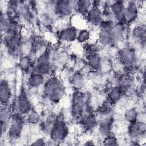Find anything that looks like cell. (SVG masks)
<instances>
[{
	"mask_svg": "<svg viewBox=\"0 0 146 146\" xmlns=\"http://www.w3.org/2000/svg\"><path fill=\"white\" fill-rule=\"evenodd\" d=\"M66 94V89L63 82L59 76L52 75L46 78L40 95L44 102L53 106L60 103L64 99Z\"/></svg>",
	"mask_w": 146,
	"mask_h": 146,
	"instance_id": "1",
	"label": "cell"
},
{
	"mask_svg": "<svg viewBox=\"0 0 146 146\" xmlns=\"http://www.w3.org/2000/svg\"><path fill=\"white\" fill-rule=\"evenodd\" d=\"M69 134V128L64 114L60 112L56 115L55 121L48 133L50 141L59 143L65 141Z\"/></svg>",
	"mask_w": 146,
	"mask_h": 146,
	"instance_id": "2",
	"label": "cell"
},
{
	"mask_svg": "<svg viewBox=\"0 0 146 146\" xmlns=\"http://www.w3.org/2000/svg\"><path fill=\"white\" fill-rule=\"evenodd\" d=\"M138 49L131 44H127L120 48L117 60L122 65L125 71L130 72L132 69L135 68L138 63L139 55Z\"/></svg>",
	"mask_w": 146,
	"mask_h": 146,
	"instance_id": "3",
	"label": "cell"
},
{
	"mask_svg": "<svg viewBox=\"0 0 146 146\" xmlns=\"http://www.w3.org/2000/svg\"><path fill=\"white\" fill-rule=\"evenodd\" d=\"M89 99L84 91H74L70 99V112L75 119H78L88 108Z\"/></svg>",
	"mask_w": 146,
	"mask_h": 146,
	"instance_id": "4",
	"label": "cell"
},
{
	"mask_svg": "<svg viewBox=\"0 0 146 146\" xmlns=\"http://www.w3.org/2000/svg\"><path fill=\"white\" fill-rule=\"evenodd\" d=\"M104 2L93 1L91 7L84 17L86 23L90 28H98L104 19Z\"/></svg>",
	"mask_w": 146,
	"mask_h": 146,
	"instance_id": "5",
	"label": "cell"
},
{
	"mask_svg": "<svg viewBox=\"0 0 146 146\" xmlns=\"http://www.w3.org/2000/svg\"><path fill=\"white\" fill-rule=\"evenodd\" d=\"M10 106L14 113L23 116L34 108L32 99L23 87L21 90L19 95L12 101Z\"/></svg>",
	"mask_w": 146,
	"mask_h": 146,
	"instance_id": "6",
	"label": "cell"
},
{
	"mask_svg": "<svg viewBox=\"0 0 146 146\" xmlns=\"http://www.w3.org/2000/svg\"><path fill=\"white\" fill-rule=\"evenodd\" d=\"M143 9L142 2L131 1H125L123 22L128 26L137 22Z\"/></svg>",
	"mask_w": 146,
	"mask_h": 146,
	"instance_id": "7",
	"label": "cell"
},
{
	"mask_svg": "<svg viewBox=\"0 0 146 146\" xmlns=\"http://www.w3.org/2000/svg\"><path fill=\"white\" fill-rule=\"evenodd\" d=\"M25 124L24 116L14 113L6 133V135L8 139L13 141L21 137L23 133Z\"/></svg>",
	"mask_w": 146,
	"mask_h": 146,
	"instance_id": "8",
	"label": "cell"
},
{
	"mask_svg": "<svg viewBox=\"0 0 146 146\" xmlns=\"http://www.w3.org/2000/svg\"><path fill=\"white\" fill-rule=\"evenodd\" d=\"M145 25L144 22L136 23L131 29L130 38L132 42V46L137 49H144L145 44Z\"/></svg>",
	"mask_w": 146,
	"mask_h": 146,
	"instance_id": "9",
	"label": "cell"
},
{
	"mask_svg": "<svg viewBox=\"0 0 146 146\" xmlns=\"http://www.w3.org/2000/svg\"><path fill=\"white\" fill-rule=\"evenodd\" d=\"M116 84L121 89L124 97L132 96L136 91L134 79L132 75L127 71L121 72L117 79Z\"/></svg>",
	"mask_w": 146,
	"mask_h": 146,
	"instance_id": "10",
	"label": "cell"
},
{
	"mask_svg": "<svg viewBox=\"0 0 146 146\" xmlns=\"http://www.w3.org/2000/svg\"><path fill=\"white\" fill-rule=\"evenodd\" d=\"M79 29L72 25L66 23L60 25L57 31V37L63 44H71L76 40Z\"/></svg>",
	"mask_w": 146,
	"mask_h": 146,
	"instance_id": "11",
	"label": "cell"
},
{
	"mask_svg": "<svg viewBox=\"0 0 146 146\" xmlns=\"http://www.w3.org/2000/svg\"><path fill=\"white\" fill-rule=\"evenodd\" d=\"M79 125L85 132H90L96 129L99 123L98 117L95 111L87 110L78 119Z\"/></svg>",
	"mask_w": 146,
	"mask_h": 146,
	"instance_id": "12",
	"label": "cell"
},
{
	"mask_svg": "<svg viewBox=\"0 0 146 146\" xmlns=\"http://www.w3.org/2000/svg\"><path fill=\"white\" fill-rule=\"evenodd\" d=\"M54 3L58 19L69 20L75 13L72 1H54Z\"/></svg>",
	"mask_w": 146,
	"mask_h": 146,
	"instance_id": "13",
	"label": "cell"
},
{
	"mask_svg": "<svg viewBox=\"0 0 146 146\" xmlns=\"http://www.w3.org/2000/svg\"><path fill=\"white\" fill-rule=\"evenodd\" d=\"M125 1H105L104 6L110 13L111 18L115 22H123Z\"/></svg>",
	"mask_w": 146,
	"mask_h": 146,
	"instance_id": "14",
	"label": "cell"
},
{
	"mask_svg": "<svg viewBox=\"0 0 146 146\" xmlns=\"http://www.w3.org/2000/svg\"><path fill=\"white\" fill-rule=\"evenodd\" d=\"M34 11L35 10L31 6L30 1H20V5L18 10V19L19 22L22 21L27 23L33 22L35 18Z\"/></svg>",
	"mask_w": 146,
	"mask_h": 146,
	"instance_id": "15",
	"label": "cell"
},
{
	"mask_svg": "<svg viewBox=\"0 0 146 146\" xmlns=\"http://www.w3.org/2000/svg\"><path fill=\"white\" fill-rule=\"evenodd\" d=\"M69 83L74 91H83L87 84V77L82 70H76L68 76Z\"/></svg>",
	"mask_w": 146,
	"mask_h": 146,
	"instance_id": "16",
	"label": "cell"
},
{
	"mask_svg": "<svg viewBox=\"0 0 146 146\" xmlns=\"http://www.w3.org/2000/svg\"><path fill=\"white\" fill-rule=\"evenodd\" d=\"M114 121L115 120L112 115L99 120V123L96 129L102 139L112 134Z\"/></svg>",
	"mask_w": 146,
	"mask_h": 146,
	"instance_id": "17",
	"label": "cell"
},
{
	"mask_svg": "<svg viewBox=\"0 0 146 146\" xmlns=\"http://www.w3.org/2000/svg\"><path fill=\"white\" fill-rule=\"evenodd\" d=\"M127 133L131 138V140L139 141L141 138L145 136V123L137 120L133 123L129 124L127 128Z\"/></svg>",
	"mask_w": 146,
	"mask_h": 146,
	"instance_id": "18",
	"label": "cell"
},
{
	"mask_svg": "<svg viewBox=\"0 0 146 146\" xmlns=\"http://www.w3.org/2000/svg\"><path fill=\"white\" fill-rule=\"evenodd\" d=\"M14 115V112L10 104L1 105L0 111L1 136L4 133L6 135L7 128Z\"/></svg>",
	"mask_w": 146,
	"mask_h": 146,
	"instance_id": "19",
	"label": "cell"
},
{
	"mask_svg": "<svg viewBox=\"0 0 146 146\" xmlns=\"http://www.w3.org/2000/svg\"><path fill=\"white\" fill-rule=\"evenodd\" d=\"M13 88L6 78L1 79L0 83V100L1 105L10 104L13 98Z\"/></svg>",
	"mask_w": 146,
	"mask_h": 146,
	"instance_id": "20",
	"label": "cell"
},
{
	"mask_svg": "<svg viewBox=\"0 0 146 146\" xmlns=\"http://www.w3.org/2000/svg\"><path fill=\"white\" fill-rule=\"evenodd\" d=\"M85 62L87 66L90 70L100 71L103 57L98 52H87L85 57Z\"/></svg>",
	"mask_w": 146,
	"mask_h": 146,
	"instance_id": "21",
	"label": "cell"
},
{
	"mask_svg": "<svg viewBox=\"0 0 146 146\" xmlns=\"http://www.w3.org/2000/svg\"><path fill=\"white\" fill-rule=\"evenodd\" d=\"M124 98L123 92L120 87L116 84L111 85L107 88L106 94V100L112 106L118 104Z\"/></svg>",
	"mask_w": 146,
	"mask_h": 146,
	"instance_id": "22",
	"label": "cell"
},
{
	"mask_svg": "<svg viewBox=\"0 0 146 146\" xmlns=\"http://www.w3.org/2000/svg\"><path fill=\"white\" fill-rule=\"evenodd\" d=\"M46 76L33 70L27 74L26 87L41 89L46 82Z\"/></svg>",
	"mask_w": 146,
	"mask_h": 146,
	"instance_id": "23",
	"label": "cell"
},
{
	"mask_svg": "<svg viewBox=\"0 0 146 146\" xmlns=\"http://www.w3.org/2000/svg\"><path fill=\"white\" fill-rule=\"evenodd\" d=\"M18 67L19 70L28 74L34 70V60L29 55H22L18 57Z\"/></svg>",
	"mask_w": 146,
	"mask_h": 146,
	"instance_id": "24",
	"label": "cell"
},
{
	"mask_svg": "<svg viewBox=\"0 0 146 146\" xmlns=\"http://www.w3.org/2000/svg\"><path fill=\"white\" fill-rule=\"evenodd\" d=\"M72 2L75 13L84 18L93 3V1L88 0H78L72 1Z\"/></svg>",
	"mask_w": 146,
	"mask_h": 146,
	"instance_id": "25",
	"label": "cell"
},
{
	"mask_svg": "<svg viewBox=\"0 0 146 146\" xmlns=\"http://www.w3.org/2000/svg\"><path fill=\"white\" fill-rule=\"evenodd\" d=\"M26 124L36 126L40 124L42 119L41 112L37 109L33 108L27 115L24 116Z\"/></svg>",
	"mask_w": 146,
	"mask_h": 146,
	"instance_id": "26",
	"label": "cell"
},
{
	"mask_svg": "<svg viewBox=\"0 0 146 146\" xmlns=\"http://www.w3.org/2000/svg\"><path fill=\"white\" fill-rule=\"evenodd\" d=\"M86 75L87 79L95 86H101L105 83V74L100 71L90 70Z\"/></svg>",
	"mask_w": 146,
	"mask_h": 146,
	"instance_id": "27",
	"label": "cell"
},
{
	"mask_svg": "<svg viewBox=\"0 0 146 146\" xmlns=\"http://www.w3.org/2000/svg\"><path fill=\"white\" fill-rule=\"evenodd\" d=\"M92 38V30L90 27H83L79 29L76 38V42L80 44L90 43Z\"/></svg>",
	"mask_w": 146,
	"mask_h": 146,
	"instance_id": "28",
	"label": "cell"
},
{
	"mask_svg": "<svg viewBox=\"0 0 146 146\" xmlns=\"http://www.w3.org/2000/svg\"><path fill=\"white\" fill-rule=\"evenodd\" d=\"M139 111L135 107H129L127 108L123 114L124 120L129 124L133 123L137 121Z\"/></svg>",
	"mask_w": 146,
	"mask_h": 146,
	"instance_id": "29",
	"label": "cell"
},
{
	"mask_svg": "<svg viewBox=\"0 0 146 146\" xmlns=\"http://www.w3.org/2000/svg\"><path fill=\"white\" fill-rule=\"evenodd\" d=\"M102 144L104 145H119V141L117 138L112 133L110 135L102 139Z\"/></svg>",
	"mask_w": 146,
	"mask_h": 146,
	"instance_id": "30",
	"label": "cell"
},
{
	"mask_svg": "<svg viewBox=\"0 0 146 146\" xmlns=\"http://www.w3.org/2000/svg\"><path fill=\"white\" fill-rule=\"evenodd\" d=\"M46 144V141L43 137H39L34 140L31 145H45Z\"/></svg>",
	"mask_w": 146,
	"mask_h": 146,
	"instance_id": "31",
	"label": "cell"
}]
</instances>
